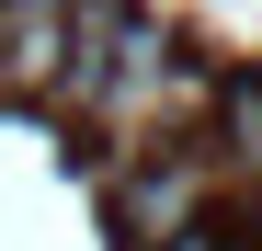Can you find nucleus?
Here are the masks:
<instances>
[{
    "label": "nucleus",
    "instance_id": "nucleus-1",
    "mask_svg": "<svg viewBox=\"0 0 262 251\" xmlns=\"http://www.w3.org/2000/svg\"><path fill=\"white\" fill-rule=\"evenodd\" d=\"M205 217H216V160H194V149H160V160H137V172L114 183V228L137 251H171Z\"/></svg>",
    "mask_w": 262,
    "mask_h": 251
},
{
    "label": "nucleus",
    "instance_id": "nucleus-2",
    "mask_svg": "<svg viewBox=\"0 0 262 251\" xmlns=\"http://www.w3.org/2000/svg\"><path fill=\"white\" fill-rule=\"evenodd\" d=\"M69 69V0H0V103L57 92Z\"/></svg>",
    "mask_w": 262,
    "mask_h": 251
},
{
    "label": "nucleus",
    "instance_id": "nucleus-3",
    "mask_svg": "<svg viewBox=\"0 0 262 251\" xmlns=\"http://www.w3.org/2000/svg\"><path fill=\"white\" fill-rule=\"evenodd\" d=\"M216 137H228V160L262 183V69H239L228 92H216Z\"/></svg>",
    "mask_w": 262,
    "mask_h": 251
}]
</instances>
